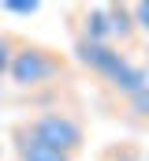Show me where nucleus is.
Wrapping results in <instances>:
<instances>
[{"mask_svg":"<svg viewBox=\"0 0 149 161\" xmlns=\"http://www.w3.org/2000/svg\"><path fill=\"white\" fill-rule=\"evenodd\" d=\"M67 68H71L67 53L52 45H37V41H19L8 79L19 90H34V86H45V82H56L60 75H67Z\"/></svg>","mask_w":149,"mask_h":161,"instance_id":"f257e3e1","label":"nucleus"},{"mask_svg":"<svg viewBox=\"0 0 149 161\" xmlns=\"http://www.w3.org/2000/svg\"><path fill=\"white\" fill-rule=\"evenodd\" d=\"M26 127L34 131L45 146H52V150L67 154L71 161H74V154L82 150V142H86V127H82V120H78L74 113H64V109L37 113L34 120H26Z\"/></svg>","mask_w":149,"mask_h":161,"instance_id":"f03ea898","label":"nucleus"},{"mask_svg":"<svg viewBox=\"0 0 149 161\" xmlns=\"http://www.w3.org/2000/svg\"><path fill=\"white\" fill-rule=\"evenodd\" d=\"M11 146H15V158L19 161H71L67 154L45 146L26 124H15V127H11Z\"/></svg>","mask_w":149,"mask_h":161,"instance_id":"7ed1b4c3","label":"nucleus"},{"mask_svg":"<svg viewBox=\"0 0 149 161\" xmlns=\"http://www.w3.org/2000/svg\"><path fill=\"white\" fill-rule=\"evenodd\" d=\"M108 23H112V41H131L134 30H138V26H134V15H131L127 4H119V8L112 4V8H108Z\"/></svg>","mask_w":149,"mask_h":161,"instance_id":"20e7f679","label":"nucleus"},{"mask_svg":"<svg viewBox=\"0 0 149 161\" xmlns=\"http://www.w3.org/2000/svg\"><path fill=\"white\" fill-rule=\"evenodd\" d=\"M15 45H19V41L11 38V34H4V30H0V79L11 71V56H15Z\"/></svg>","mask_w":149,"mask_h":161,"instance_id":"39448f33","label":"nucleus"},{"mask_svg":"<svg viewBox=\"0 0 149 161\" xmlns=\"http://www.w3.org/2000/svg\"><path fill=\"white\" fill-rule=\"evenodd\" d=\"M37 0H8V4H0V11H11V15H37Z\"/></svg>","mask_w":149,"mask_h":161,"instance_id":"423d86ee","label":"nucleus"},{"mask_svg":"<svg viewBox=\"0 0 149 161\" xmlns=\"http://www.w3.org/2000/svg\"><path fill=\"white\" fill-rule=\"evenodd\" d=\"M131 15L138 30H149V4H131Z\"/></svg>","mask_w":149,"mask_h":161,"instance_id":"0eeeda50","label":"nucleus"},{"mask_svg":"<svg viewBox=\"0 0 149 161\" xmlns=\"http://www.w3.org/2000/svg\"><path fill=\"white\" fill-rule=\"evenodd\" d=\"M146 75H149V49H146Z\"/></svg>","mask_w":149,"mask_h":161,"instance_id":"6e6552de","label":"nucleus"},{"mask_svg":"<svg viewBox=\"0 0 149 161\" xmlns=\"http://www.w3.org/2000/svg\"><path fill=\"white\" fill-rule=\"evenodd\" d=\"M105 161H108V158H105Z\"/></svg>","mask_w":149,"mask_h":161,"instance_id":"1a4fd4ad","label":"nucleus"}]
</instances>
